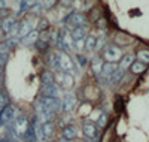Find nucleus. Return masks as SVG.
<instances>
[{"mask_svg":"<svg viewBox=\"0 0 149 142\" xmlns=\"http://www.w3.org/2000/svg\"><path fill=\"white\" fill-rule=\"evenodd\" d=\"M37 105H40L43 109H46L48 112L55 114L61 109V102L58 100V97H48V96H40L37 100Z\"/></svg>","mask_w":149,"mask_h":142,"instance_id":"f257e3e1","label":"nucleus"},{"mask_svg":"<svg viewBox=\"0 0 149 142\" xmlns=\"http://www.w3.org/2000/svg\"><path fill=\"white\" fill-rule=\"evenodd\" d=\"M103 58L106 60V63L121 61V58H122V51H121V48H118V46H115V45H109V46H106L104 53H103Z\"/></svg>","mask_w":149,"mask_h":142,"instance_id":"f03ea898","label":"nucleus"},{"mask_svg":"<svg viewBox=\"0 0 149 142\" xmlns=\"http://www.w3.org/2000/svg\"><path fill=\"white\" fill-rule=\"evenodd\" d=\"M29 127H30V123H29V120L24 117V115H19V117H17L14 120V132L18 136H21V138L27 133Z\"/></svg>","mask_w":149,"mask_h":142,"instance_id":"7ed1b4c3","label":"nucleus"},{"mask_svg":"<svg viewBox=\"0 0 149 142\" xmlns=\"http://www.w3.org/2000/svg\"><path fill=\"white\" fill-rule=\"evenodd\" d=\"M58 69L63 70L64 73H69L74 69V64L73 60L70 58V56L67 53H61L60 54V61H58Z\"/></svg>","mask_w":149,"mask_h":142,"instance_id":"20e7f679","label":"nucleus"},{"mask_svg":"<svg viewBox=\"0 0 149 142\" xmlns=\"http://www.w3.org/2000/svg\"><path fill=\"white\" fill-rule=\"evenodd\" d=\"M0 27L5 32V34H10V33H17L18 29V22L15 20V17H6L3 18V21L0 22Z\"/></svg>","mask_w":149,"mask_h":142,"instance_id":"39448f33","label":"nucleus"},{"mask_svg":"<svg viewBox=\"0 0 149 142\" xmlns=\"http://www.w3.org/2000/svg\"><path fill=\"white\" fill-rule=\"evenodd\" d=\"M14 115H15V109L12 105H8L3 109H0V124H9L14 120Z\"/></svg>","mask_w":149,"mask_h":142,"instance_id":"423d86ee","label":"nucleus"},{"mask_svg":"<svg viewBox=\"0 0 149 142\" xmlns=\"http://www.w3.org/2000/svg\"><path fill=\"white\" fill-rule=\"evenodd\" d=\"M74 108H76V97L72 93H67L64 96L63 102H61V109L64 112H72V111H74Z\"/></svg>","mask_w":149,"mask_h":142,"instance_id":"0eeeda50","label":"nucleus"},{"mask_svg":"<svg viewBox=\"0 0 149 142\" xmlns=\"http://www.w3.org/2000/svg\"><path fill=\"white\" fill-rule=\"evenodd\" d=\"M116 70V66H115V63H103V67H102V79L104 82H110V78H112V75H113V72Z\"/></svg>","mask_w":149,"mask_h":142,"instance_id":"6e6552de","label":"nucleus"},{"mask_svg":"<svg viewBox=\"0 0 149 142\" xmlns=\"http://www.w3.org/2000/svg\"><path fill=\"white\" fill-rule=\"evenodd\" d=\"M69 22L73 24L74 27H85V24L88 22V18H86L84 14H81V12H72V15L69 18Z\"/></svg>","mask_w":149,"mask_h":142,"instance_id":"1a4fd4ad","label":"nucleus"},{"mask_svg":"<svg viewBox=\"0 0 149 142\" xmlns=\"http://www.w3.org/2000/svg\"><path fill=\"white\" fill-rule=\"evenodd\" d=\"M55 79L58 81L60 85H63L64 88H72L73 87V76L69 75V73H64V72H60L55 75Z\"/></svg>","mask_w":149,"mask_h":142,"instance_id":"9d476101","label":"nucleus"},{"mask_svg":"<svg viewBox=\"0 0 149 142\" xmlns=\"http://www.w3.org/2000/svg\"><path fill=\"white\" fill-rule=\"evenodd\" d=\"M45 61H46V64L51 69H58V61H60V54L58 53H55V51H51V53H48L46 54V58H45Z\"/></svg>","mask_w":149,"mask_h":142,"instance_id":"9b49d317","label":"nucleus"},{"mask_svg":"<svg viewBox=\"0 0 149 142\" xmlns=\"http://www.w3.org/2000/svg\"><path fill=\"white\" fill-rule=\"evenodd\" d=\"M76 127L74 126H72V124H69V126H66L64 129H63V133H61V141H72V139H74L76 138Z\"/></svg>","mask_w":149,"mask_h":142,"instance_id":"f8f14e48","label":"nucleus"},{"mask_svg":"<svg viewBox=\"0 0 149 142\" xmlns=\"http://www.w3.org/2000/svg\"><path fill=\"white\" fill-rule=\"evenodd\" d=\"M82 130H84V135L86 138H97L98 136V130H97V126L94 123H85L84 127H82Z\"/></svg>","mask_w":149,"mask_h":142,"instance_id":"ddd939ff","label":"nucleus"},{"mask_svg":"<svg viewBox=\"0 0 149 142\" xmlns=\"http://www.w3.org/2000/svg\"><path fill=\"white\" fill-rule=\"evenodd\" d=\"M60 94V88L58 85L54 82L51 85H43V94L42 96H48V97H58Z\"/></svg>","mask_w":149,"mask_h":142,"instance_id":"4468645a","label":"nucleus"},{"mask_svg":"<svg viewBox=\"0 0 149 142\" xmlns=\"http://www.w3.org/2000/svg\"><path fill=\"white\" fill-rule=\"evenodd\" d=\"M30 32H31V25H30L29 21H21V22H18L17 34L19 36V39H21V37H24L26 34H29Z\"/></svg>","mask_w":149,"mask_h":142,"instance_id":"2eb2a0df","label":"nucleus"},{"mask_svg":"<svg viewBox=\"0 0 149 142\" xmlns=\"http://www.w3.org/2000/svg\"><path fill=\"white\" fill-rule=\"evenodd\" d=\"M40 133L42 138H51L54 133V123L52 121H46L40 126Z\"/></svg>","mask_w":149,"mask_h":142,"instance_id":"dca6fc26","label":"nucleus"},{"mask_svg":"<svg viewBox=\"0 0 149 142\" xmlns=\"http://www.w3.org/2000/svg\"><path fill=\"white\" fill-rule=\"evenodd\" d=\"M37 39H39V32H37V30H31L29 34L21 37V42L26 44V45H31V44H36Z\"/></svg>","mask_w":149,"mask_h":142,"instance_id":"f3484780","label":"nucleus"},{"mask_svg":"<svg viewBox=\"0 0 149 142\" xmlns=\"http://www.w3.org/2000/svg\"><path fill=\"white\" fill-rule=\"evenodd\" d=\"M85 33H86L85 27H74L70 34L73 37V41H81V39H85Z\"/></svg>","mask_w":149,"mask_h":142,"instance_id":"a211bd4d","label":"nucleus"},{"mask_svg":"<svg viewBox=\"0 0 149 142\" xmlns=\"http://www.w3.org/2000/svg\"><path fill=\"white\" fill-rule=\"evenodd\" d=\"M91 67H93V70H94L95 75H100L102 67H103V58H100V57H94V58L91 60Z\"/></svg>","mask_w":149,"mask_h":142,"instance_id":"6ab92c4d","label":"nucleus"},{"mask_svg":"<svg viewBox=\"0 0 149 142\" xmlns=\"http://www.w3.org/2000/svg\"><path fill=\"white\" fill-rule=\"evenodd\" d=\"M130 70H131L134 75H140V73H143V72L146 70V64H143V63H140V61H134L131 66H130Z\"/></svg>","mask_w":149,"mask_h":142,"instance_id":"aec40b11","label":"nucleus"},{"mask_svg":"<svg viewBox=\"0 0 149 142\" xmlns=\"http://www.w3.org/2000/svg\"><path fill=\"white\" fill-rule=\"evenodd\" d=\"M124 73H125V70H124V69L116 67V70L113 72V75H112V78H110V82H112V84H118V82L124 78Z\"/></svg>","mask_w":149,"mask_h":142,"instance_id":"412c9836","label":"nucleus"},{"mask_svg":"<svg viewBox=\"0 0 149 142\" xmlns=\"http://www.w3.org/2000/svg\"><path fill=\"white\" fill-rule=\"evenodd\" d=\"M134 63V60H133V56H124L122 58H121V64H119V67L121 69H124V70H127V67H130L131 64Z\"/></svg>","mask_w":149,"mask_h":142,"instance_id":"4be33fe9","label":"nucleus"},{"mask_svg":"<svg viewBox=\"0 0 149 142\" xmlns=\"http://www.w3.org/2000/svg\"><path fill=\"white\" fill-rule=\"evenodd\" d=\"M97 46V37L90 34V36H86L85 37V48L86 49H94Z\"/></svg>","mask_w":149,"mask_h":142,"instance_id":"5701e85b","label":"nucleus"},{"mask_svg":"<svg viewBox=\"0 0 149 142\" xmlns=\"http://www.w3.org/2000/svg\"><path fill=\"white\" fill-rule=\"evenodd\" d=\"M54 82H55V79H54V75L51 72H43L42 73V84L43 85H51Z\"/></svg>","mask_w":149,"mask_h":142,"instance_id":"b1692460","label":"nucleus"},{"mask_svg":"<svg viewBox=\"0 0 149 142\" xmlns=\"http://www.w3.org/2000/svg\"><path fill=\"white\" fill-rule=\"evenodd\" d=\"M137 61L143 63V64H148L149 63V51L146 49H142V51H137Z\"/></svg>","mask_w":149,"mask_h":142,"instance_id":"393cba45","label":"nucleus"},{"mask_svg":"<svg viewBox=\"0 0 149 142\" xmlns=\"http://www.w3.org/2000/svg\"><path fill=\"white\" fill-rule=\"evenodd\" d=\"M24 139H26V142H34L36 141V132H34V127L33 126H30L29 127V130H27V133L22 136Z\"/></svg>","mask_w":149,"mask_h":142,"instance_id":"a878e982","label":"nucleus"},{"mask_svg":"<svg viewBox=\"0 0 149 142\" xmlns=\"http://www.w3.org/2000/svg\"><path fill=\"white\" fill-rule=\"evenodd\" d=\"M9 105V96L6 91H0V109H3L5 106Z\"/></svg>","mask_w":149,"mask_h":142,"instance_id":"bb28decb","label":"nucleus"},{"mask_svg":"<svg viewBox=\"0 0 149 142\" xmlns=\"http://www.w3.org/2000/svg\"><path fill=\"white\" fill-rule=\"evenodd\" d=\"M58 2V0H40V6L42 9H51L52 6H55V3Z\"/></svg>","mask_w":149,"mask_h":142,"instance_id":"cd10ccee","label":"nucleus"},{"mask_svg":"<svg viewBox=\"0 0 149 142\" xmlns=\"http://www.w3.org/2000/svg\"><path fill=\"white\" fill-rule=\"evenodd\" d=\"M48 45H49V42L40 41V39H37V42H36V48L39 49V51H46L48 49Z\"/></svg>","mask_w":149,"mask_h":142,"instance_id":"c85d7f7f","label":"nucleus"},{"mask_svg":"<svg viewBox=\"0 0 149 142\" xmlns=\"http://www.w3.org/2000/svg\"><path fill=\"white\" fill-rule=\"evenodd\" d=\"M48 27H49L48 21L46 20H40L39 24H37V32H45V30H48Z\"/></svg>","mask_w":149,"mask_h":142,"instance_id":"c756f323","label":"nucleus"},{"mask_svg":"<svg viewBox=\"0 0 149 142\" xmlns=\"http://www.w3.org/2000/svg\"><path fill=\"white\" fill-rule=\"evenodd\" d=\"M97 123H98V126H100V127H104V126L107 124V115H106V114L100 115V117H98V120H97Z\"/></svg>","mask_w":149,"mask_h":142,"instance_id":"7c9ffc66","label":"nucleus"},{"mask_svg":"<svg viewBox=\"0 0 149 142\" xmlns=\"http://www.w3.org/2000/svg\"><path fill=\"white\" fill-rule=\"evenodd\" d=\"M115 108L118 112H122L124 111V100L121 97H116V103H115Z\"/></svg>","mask_w":149,"mask_h":142,"instance_id":"2f4dec72","label":"nucleus"},{"mask_svg":"<svg viewBox=\"0 0 149 142\" xmlns=\"http://www.w3.org/2000/svg\"><path fill=\"white\" fill-rule=\"evenodd\" d=\"M73 46H74V48H78V49H81V48H85V41H84V39H81V41H74Z\"/></svg>","mask_w":149,"mask_h":142,"instance_id":"473e14b6","label":"nucleus"},{"mask_svg":"<svg viewBox=\"0 0 149 142\" xmlns=\"http://www.w3.org/2000/svg\"><path fill=\"white\" fill-rule=\"evenodd\" d=\"M97 27L104 29V27H106V20H104V18H98V20H97Z\"/></svg>","mask_w":149,"mask_h":142,"instance_id":"72a5a7b5","label":"nucleus"},{"mask_svg":"<svg viewBox=\"0 0 149 142\" xmlns=\"http://www.w3.org/2000/svg\"><path fill=\"white\" fill-rule=\"evenodd\" d=\"M78 61L82 64V66H85V64H86V57L85 56H78Z\"/></svg>","mask_w":149,"mask_h":142,"instance_id":"f704fd0d","label":"nucleus"},{"mask_svg":"<svg viewBox=\"0 0 149 142\" xmlns=\"http://www.w3.org/2000/svg\"><path fill=\"white\" fill-rule=\"evenodd\" d=\"M5 39V32L2 30V27H0V42H2Z\"/></svg>","mask_w":149,"mask_h":142,"instance_id":"c9c22d12","label":"nucleus"},{"mask_svg":"<svg viewBox=\"0 0 149 142\" xmlns=\"http://www.w3.org/2000/svg\"><path fill=\"white\" fill-rule=\"evenodd\" d=\"M5 5H6V0H0V9H3Z\"/></svg>","mask_w":149,"mask_h":142,"instance_id":"e433bc0d","label":"nucleus"},{"mask_svg":"<svg viewBox=\"0 0 149 142\" xmlns=\"http://www.w3.org/2000/svg\"><path fill=\"white\" fill-rule=\"evenodd\" d=\"M61 2H63V5L66 6V5H70L72 3V0H61Z\"/></svg>","mask_w":149,"mask_h":142,"instance_id":"4c0bfd02","label":"nucleus"},{"mask_svg":"<svg viewBox=\"0 0 149 142\" xmlns=\"http://www.w3.org/2000/svg\"><path fill=\"white\" fill-rule=\"evenodd\" d=\"M2 70H3V67H2V64H0V76H2Z\"/></svg>","mask_w":149,"mask_h":142,"instance_id":"58836bf2","label":"nucleus"},{"mask_svg":"<svg viewBox=\"0 0 149 142\" xmlns=\"http://www.w3.org/2000/svg\"><path fill=\"white\" fill-rule=\"evenodd\" d=\"M0 60H2V53H0Z\"/></svg>","mask_w":149,"mask_h":142,"instance_id":"ea45409f","label":"nucleus"},{"mask_svg":"<svg viewBox=\"0 0 149 142\" xmlns=\"http://www.w3.org/2000/svg\"><path fill=\"white\" fill-rule=\"evenodd\" d=\"M0 142H3V141H0Z\"/></svg>","mask_w":149,"mask_h":142,"instance_id":"a19ab883","label":"nucleus"},{"mask_svg":"<svg viewBox=\"0 0 149 142\" xmlns=\"http://www.w3.org/2000/svg\"><path fill=\"white\" fill-rule=\"evenodd\" d=\"M48 142H49V141H48Z\"/></svg>","mask_w":149,"mask_h":142,"instance_id":"79ce46f5","label":"nucleus"}]
</instances>
